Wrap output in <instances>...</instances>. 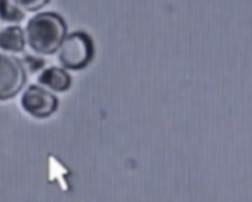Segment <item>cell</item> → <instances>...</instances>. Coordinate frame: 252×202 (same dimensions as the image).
I'll return each mask as SVG.
<instances>
[{
	"mask_svg": "<svg viewBox=\"0 0 252 202\" xmlns=\"http://www.w3.org/2000/svg\"><path fill=\"white\" fill-rule=\"evenodd\" d=\"M21 106L34 118H48L59 110V98L43 86H30L21 98Z\"/></svg>",
	"mask_w": 252,
	"mask_h": 202,
	"instance_id": "4",
	"label": "cell"
},
{
	"mask_svg": "<svg viewBox=\"0 0 252 202\" xmlns=\"http://www.w3.org/2000/svg\"><path fill=\"white\" fill-rule=\"evenodd\" d=\"M24 47H26V36L17 24L7 26L0 31V50L9 53H21Z\"/></svg>",
	"mask_w": 252,
	"mask_h": 202,
	"instance_id": "6",
	"label": "cell"
},
{
	"mask_svg": "<svg viewBox=\"0 0 252 202\" xmlns=\"http://www.w3.org/2000/svg\"><path fill=\"white\" fill-rule=\"evenodd\" d=\"M57 52H59V62L62 63L63 69L83 70L90 65L94 57L93 38L84 31H76L63 38Z\"/></svg>",
	"mask_w": 252,
	"mask_h": 202,
	"instance_id": "2",
	"label": "cell"
},
{
	"mask_svg": "<svg viewBox=\"0 0 252 202\" xmlns=\"http://www.w3.org/2000/svg\"><path fill=\"white\" fill-rule=\"evenodd\" d=\"M26 84V67L17 57L0 53V101L12 100Z\"/></svg>",
	"mask_w": 252,
	"mask_h": 202,
	"instance_id": "3",
	"label": "cell"
},
{
	"mask_svg": "<svg viewBox=\"0 0 252 202\" xmlns=\"http://www.w3.org/2000/svg\"><path fill=\"white\" fill-rule=\"evenodd\" d=\"M23 65L30 67L31 72H36V70H40L41 67L45 65V60L43 58H36V57H26V58L23 60Z\"/></svg>",
	"mask_w": 252,
	"mask_h": 202,
	"instance_id": "9",
	"label": "cell"
},
{
	"mask_svg": "<svg viewBox=\"0 0 252 202\" xmlns=\"http://www.w3.org/2000/svg\"><path fill=\"white\" fill-rule=\"evenodd\" d=\"M23 19H24L23 9H19L12 0H0V21L9 24H17Z\"/></svg>",
	"mask_w": 252,
	"mask_h": 202,
	"instance_id": "7",
	"label": "cell"
},
{
	"mask_svg": "<svg viewBox=\"0 0 252 202\" xmlns=\"http://www.w3.org/2000/svg\"><path fill=\"white\" fill-rule=\"evenodd\" d=\"M12 2L23 10H40L41 7L47 5L50 0H12Z\"/></svg>",
	"mask_w": 252,
	"mask_h": 202,
	"instance_id": "8",
	"label": "cell"
},
{
	"mask_svg": "<svg viewBox=\"0 0 252 202\" xmlns=\"http://www.w3.org/2000/svg\"><path fill=\"white\" fill-rule=\"evenodd\" d=\"M26 45L38 55H53L67 36V24L57 12H43L31 17L24 31Z\"/></svg>",
	"mask_w": 252,
	"mask_h": 202,
	"instance_id": "1",
	"label": "cell"
},
{
	"mask_svg": "<svg viewBox=\"0 0 252 202\" xmlns=\"http://www.w3.org/2000/svg\"><path fill=\"white\" fill-rule=\"evenodd\" d=\"M38 83L43 87L55 93H65L72 86V77L69 76L65 69H57V67H50V69H45L43 72L38 77Z\"/></svg>",
	"mask_w": 252,
	"mask_h": 202,
	"instance_id": "5",
	"label": "cell"
}]
</instances>
